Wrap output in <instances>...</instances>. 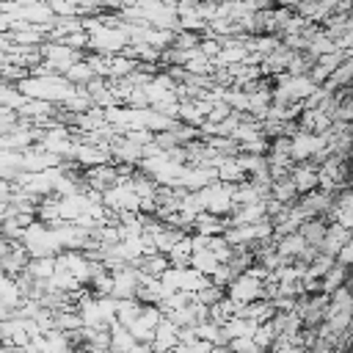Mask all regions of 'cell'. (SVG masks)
I'll use <instances>...</instances> for the list:
<instances>
[{
	"mask_svg": "<svg viewBox=\"0 0 353 353\" xmlns=\"http://www.w3.org/2000/svg\"><path fill=\"white\" fill-rule=\"evenodd\" d=\"M268 199H273V201H279V204H295L298 201V190H295V185L290 182V176H284V179H273L270 182V190H268Z\"/></svg>",
	"mask_w": 353,
	"mask_h": 353,
	"instance_id": "obj_8",
	"label": "cell"
},
{
	"mask_svg": "<svg viewBox=\"0 0 353 353\" xmlns=\"http://www.w3.org/2000/svg\"><path fill=\"white\" fill-rule=\"evenodd\" d=\"M345 243H350V229H345V226L328 221V226H325V237H323V243H320L317 251L325 254V256H334Z\"/></svg>",
	"mask_w": 353,
	"mask_h": 353,
	"instance_id": "obj_6",
	"label": "cell"
},
{
	"mask_svg": "<svg viewBox=\"0 0 353 353\" xmlns=\"http://www.w3.org/2000/svg\"><path fill=\"white\" fill-rule=\"evenodd\" d=\"M25 273H28L30 279L50 281V276L55 273V256H30L28 265H25Z\"/></svg>",
	"mask_w": 353,
	"mask_h": 353,
	"instance_id": "obj_10",
	"label": "cell"
},
{
	"mask_svg": "<svg viewBox=\"0 0 353 353\" xmlns=\"http://www.w3.org/2000/svg\"><path fill=\"white\" fill-rule=\"evenodd\" d=\"M262 284H265V281H262L259 276H254L251 270H245V273L234 276V279L226 284L223 295H226L232 303L245 306V303H251V301H259V298H262Z\"/></svg>",
	"mask_w": 353,
	"mask_h": 353,
	"instance_id": "obj_3",
	"label": "cell"
},
{
	"mask_svg": "<svg viewBox=\"0 0 353 353\" xmlns=\"http://www.w3.org/2000/svg\"><path fill=\"white\" fill-rule=\"evenodd\" d=\"M105 353H110V350H105Z\"/></svg>",
	"mask_w": 353,
	"mask_h": 353,
	"instance_id": "obj_16",
	"label": "cell"
},
{
	"mask_svg": "<svg viewBox=\"0 0 353 353\" xmlns=\"http://www.w3.org/2000/svg\"><path fill=\"white\" fill-rule=\"evenodd\" d=\"M176 342H179V328H176L168 317H160V323L154 325L152 342H149L152 353H168V350L176 347Z\"/></svg>",
	"mask_w": 353,
	"mask_h": 353,
	"instance_id": "obj_4",
	"label": "cell"
},
{
	"mask_svg": "<svg viewBox=\"0 0 353 353\" xmlns=\"http://www.w3.org/2000/svg\"><path fill=\"white\" fill-rule=\"evenodd\" d=\"M141 309H143V303H141V301H135V298L116 301V323H119L121 328H130V325L138 320Z\"/></svg>",
	"mask_w": 353,
	"mask_h": 353,
	"instance_id": "obj_11",
	"label": "cell"
},
{
	"mask_svg": "<svg viewBox=\"0 0 353 353\" xmlns=\"http://www.w3.org/2000/svg\"><path fill=\"white\" fill-rule=\"evenodd\" d=\"M108 334H110V353H130V347L135 345V339H132V334L127 331V328H121L119 323H113L110 328H108Z\"/></svg>",
	"mask_w": 353,
	"mask_h": 353,
	"instance_id": "obj_13",
	"label": "cell"
},
{
	"mask_svg": "<svg viewBox=\"0 0 353 353\" xmlns=\"http://www.w3.org/2000/svg\"><path fill=\"white\" fill-rule=\"evenodd\" d=\"M19 245L28 251V256H55L61 251L58 243H55L52 229L47 223H41V221H33V223H28L22 229Z\"/></svg>",
	"mask_w": 353,
	"mask_h": 353,
	"instance_id": "obj_1",
	"label": "cell"
},
{
	"mask_svg": "<svg viewBox=\"0 0 353 353\" xmlns=\"http://www.w3.org/2000/svg\"><path fill=\"white\" fill-rule=\"evenodd\" d=\"M135 268L143 273V276H149V279H160V273L168 268V259H165V254H143L138 262H135Z\"/></svg>",
	"mask_w": 353,
	"mask_h": 353,
	"instance_id": "obj_12",
	"label": "cell"
},
{
	"mask_svg": "<svg viewBox=\"0 0 353 353\" xmlns=\"http://www.w3.org/2000/svg\"><path fill=\"white\" fill-rule=\"evenodd\" d=\"M287 176H290V182L295 185L298 196H301V193H309V190L317 188V163H312V160L292 163V168H290Z\"/></svg>",
	"mask_w": 353,
	"mask_h": 353,
	"instance_id": "obj_5",
	"label": "cell"
},
{
	"mask_svg": "<svg viewBox=\"0 0 353 353\" xmlns=\"http://www.w3.org/2000/svg\"><path fill=\"white\" fill-rule=\"evenodd\" d=\"M345 284H347V268L331 265V270L320 279V292H323V295H331L336 287H345Z\"/></svg>",
	"mask_w": 353,
	"mask_h": 353,
	"instance_id": "obj_14",
	"label": "cell"
},
{
	"mask_svg": "<svg viewBox=\"0 0 353 353\" xmlns=\"http://www.w3.org/2000/svg\"><path fill=\"white\" fill-rule=\"evenodd\" d=\"M232 190H234V185H229V182H218V179H215V182H210L207 188H201V190H199V196H201L204 212L218 215V218H229V215H232V210H234Z\"/></svg>",
	"mask_w": 353,
	"mask_h": 353,
	"instance_id": "obj_2",
	"label": "cell"
},
{
	"mask_svg": "<svg viewBox=\"0 0 353 353\" xmlns=\"http://www.w3.org/2000/svg\"><path fill=\"white\" fill-rule=\"evenodd\" d=\"M325 226H328L325 218H306V221L298 226V234L303 237L306 245L320 248V243H323V237H325Z\"/></svg>",
	"mask_w": 353,
	"mask_h": 353,
	"instance_id": "obj_7",
	"label": "cell"
},
{
	"mask_svg": "<svg viewBox=\"0 0 353 353\" xmlns=\"http://www.w3.org/2000/svg\"><path fill=\"white\" fill-rule=\"evenodd\" d=\"M226 347H229V353H262V350L254 345V339H251V336L229 339V342H226Z\"/></svg>",
	"mask_w": 353,
	"mask_h": 353,
	"instance_id": "obj_15",
	"label": "cell"
},
{
	"mask_svg": "<svg viewBox=\"0 0 353 353\" xmlns=\"http://www.w3.org/2000/svg\"><path fill=\"white\" fill-rule=\"evenodd\" d=\"M221 262L212 256V251H207V248H193L190 251V259H188V268H193L196 273H201V276H212V270L218 268Z\"/></svg>",
	"mask_w": 353,
	"mask_h": 353,
	"instance_id": "obj_9",
	"label": "cell"
}]
</instances>
